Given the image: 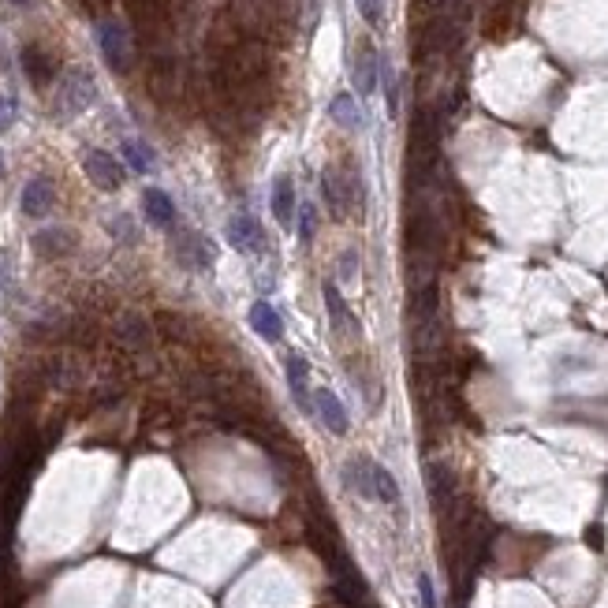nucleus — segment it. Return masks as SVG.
Instances as JSON below:
<instances>
[{
  "mask_svg": "<svg viewBox=\"0 0 608 608\" xmlns=\"http://www.w3.org/2000/svg\"><path fill=\"white\" fill-rule=\"evenodd\" d=\"M429 493H433V504H440V508H445L448 500H452V493H455V478L448 474V467H440V463L429 467Z\"/></svg>",
  "mask_w": 608,
  "mask_h": 608,
  "instance_id": "obj_24",
  "label": "nucleus"
},
{
  "mask_svg": "<svg viewBox=\"0 0 608 608\" xmlns=\"http://www.w3.org/2000/svg\"><path fill=\"white\" fill-rule=\"evenodd\" d=\"M82 169H87V176H90V183L97 187V191H120V183H123V169H120V161H116L112 154H104V150H90V154H87V161H82Z\"/></svg>",
  "mask_w": 608,
  "mask_h": 608,
  "instance_id": "obj_5",
  "label": "nucleus"
},
{
  "mask_svg": "<svg viewBox=\"0 0 608 608\" xmlns=\"http://www.w3.org/2000/svg\"><path fill=\"white\" fill-rule=\"evenodd\" d=\"M321 296H325V306H329V313H332V325H337V332L351 329V337H359V321H354V313H351L347 303L340 299V287L329 280V284L321 287Z\"/></svg>",
  "mask_w": 608,
  "mask_h": 608,
  "instance_id": "obj_16",
  "label": "nucleus"
},
{
  "mask_svg": "<svg viewBox=\"0 0 608 608\" xmlns=\"http://www.w3.org/2000/svg\"><path fill=\"white\" fill-rule=\"evenodd\" d=\"M112 344L123 351V354H146L154 344V325L142 318L135 310H123L116 313L112 321Z\"/></svg>",
  "mask_w": 608,
  "mask_h": 608,
  "instance_id": "obj_1",
  "label": "nucleus"
},
{
  "mask_svg": "<svg viewBox=\"0 0 608 608\" xmlns=\"http://www.w3.org/2000/svg\"><path fill=\"white\" fill-rule=\"evenodd\" d=\"M154 329L161 332V340H169L172 347H187V351H198V329L191 318H183L176 310H161L154 318Z\"/></svg>",
  "mask_w": 608,
  "mask_h": 608,
  "instance_id": "obj_4",
  "label": "nucleus"
},
{
  "mask_svg": "<svg viewBox=\"0 0 608 608\" xmlns=\"http://www.w3.org/2000/svg\"><path fill=\"white\" fill-rule=\"evenodd\" d=\"M250 325H254V332H258V337H265V340H280V332H284L277 310H272L269 303H254V306H250Z\"/></svg>",
  "mask_w": 608,
  "mask_h": 608,
  "instance_id": "obj_21",
  "label": "nucleus"
},
{
  "mask_svg": "<svg viewBox=\"0 0 608 608\" xmlns=\"http://www.w3.org/2000/svg\"><path fill=\"white\" fill-rule=\"evenodd\" d=\"M321 198H325V209L332 213V221H344L347 217V191H344V183H340V176L332 172V169H325L321 172Z\"/></svg>",
  "mask_w": 608,
  "mask_h": 608,
  "instance_id": "obj_18",
  "label": "nucleus"
},
{
  "mask_svg": "<svg viewBox=\"0 0 608 608\" xmlns=\"http://www.w3.org/2000/svg\"><path fill=\"white\" fill-rule=\"evenodd\" d=\"M15 123V101L8 94H0V131H12Z\"/></svg>",
  "mask_w": 608,
  "mask_h": 608,
  "instance_id": "obj_29",
  "label": "nucleus"
},
{
  "mask_svg": "<svg viewBox=\"0 0 608 608\" xmlns=\"http://www.w3.org/2000/svg\"><path fill=\"white\" fill-rule=\"evenodd\" d=\"M313 407H318L321 422H325L332 433H337V437H347L351 422H347V411H344V404H340L337 392H332V388H318V392H313Z\"/></svg>",
  "mask_w": 608,
  "mask_h": 608,
  "instance_id": "obj_10",
  "label": "nucleus"
},
{
  "mask_svg": "<svg viewBox=\"0 0 608 608\" xmlns=\"http://www.w3.org/2000/svg\"><path fill=\"white\" fill-rule=\"evenodd\" d=\"M15 4H30V0H15Z\"/></svg>",
  "mask_w": 608,
  "mask_h": 608,
  "instance_id": "obj_33",
  "label": "nucleus"
},
{
  "mask_svg": "<svg viewBox=\"0 0 608 608\" xmlns=\"http://www.w3.org/2000/svg\"><path fill=\"white\" fill-rule=\"evenodd\" d=\"M228 243H232L236 250H243V254H262L265 250V232H262V224L254 217H232L228 221Z\"/></svg>",
  "mask_w": 608,
  "mask_h": 608,
  "instance_id": "obj_7",
  "label": "nucleus"
},
{
  "mask_svg": "<svg viewBox=\"0 0 608 608\" xmlns=\"http://www.w3.org/2000/svg\"><path fill=\"white\" fill-rule=\"evenodd\" d=\"M30 246L37 250V258L56 262V258H64V254L75 250V236L68 232V228H41V232H34Z\"/></svg>",
  "mask_w": 608,
  "mask_h": 608,
  "instance_id": "obj_8",
  "label": "nucleus"
},
{
  "mask_svg": "<svg viewBox=\"0 0 608 608\" xmlns=\"http://www.w3.org/2000/svg\"><path fill=\"white\" fill-rule=\"evenodd\" d=\"M94 97H97L94 79L82 71V68H75V71L64 75V82H60V90H56V109H60V116H79V112L90 109Z\"/></svg>",
  "mask_w": 608,
  "mask_h": 608,
  "instance_id": "obj_3",
  "label": "nucleus"
},
{
  "mask_svg": "<svg viewBox=\"0 0 608 608\" xmlns=\"http://www.w3.org/2000/svg\"><path fill=\"white\" fill-rule=\"evenodd\" d=\"M359 12H362V19L370 27H377L385 19V12H381V0H359Z\"/></svg>",
  "mask_w": 608,
  "mask_h": 608,
  "instance_id": "obj_28",
  "label": "nucleus"
},
{
  "mask_svg": "<svg viewBox=\"0 0 608 608\" xmlns=\"http://www.w3.org/2000/svg\"><path fill=\"white\" fill-rule=\"evenodd\" d=\"M150 94L157 101H172L176 97V64L169 56H157L150 68Z\"/></svg>",
  "mask_w": 608,
  "mask_h": 608,
  "instance_id": "obj_15",
  "label": "nucleus"
},
{
  "mask_svg": "<svg viewBox=\"0 0 608 608\" xmlns=\"http://www.w3.org/2000/svg\"><path fill=\"white\" fill-rule=\"evenodd\" d=\"M12 277H15V272H12V254H8V250H0V296L12 287Z\"/></svg>",
  "mask_w": 608,
  "mask_h": 608,
  "instance_id": "obj_30",
  "label": "nucleus"
},
{
  "mask_svg": "<svg viewBox=\"0 0 608 608\" xmlns=\"http://www.w3.org/2000/svg\"><path fill=\"white\" fill-rule=\"evenodd\" d=\"M0 176H4V157H0Z\"/></svg>",
  "mask_w": 608,
  "mask_h": 608,
  "instance_id": "obj_32",
  "label": "nucleus"
},
{
  "mask_svg": "<svg viewBox=\"0 0 608 608\" xmlns=\"http://www.w3.org/2000/svg\"><path fill=\"white\" fill-rule=\"evenodd\" d=\"M418 604L422 608H437V594H433V579L422 571L418 575Z\"/></svg>",
  "mask_w": 608,
  "mask_h": 608,
  "instance_id": "obj_27",
  "label": "nucleus"
},
{
  "mask_svg": "<svg viewBox=\"0 0 608 608\" xmlns=\"http://www.w3.org/2000/svg\"><path fill=\"white\" fill-rule=\"evenodd\" d=\"M310 236H313V209L306 205L303 209V239H310Z\"/></svg>",
  "mask_w": 608,
  "mask_h": 608,
  "instance_id": "obj_31",
  "label": "nucleus"
},
{
  "mask_svg": "<svg viewBox=\"0 0 608 608\" xmlns=\"http://www.w3.org/2000/svg\"><path fill=\"white\" fill-rule=\"evenodd\" d=\"M19 60H23V71H27V79L34 82V87H46V82H53V75H56V60H53L49 49H41V46H23Z\"/></svg>",
  "mask_w": 608,
  "mask_h": 608,
  "instance_id": "obj_11",
  "label": "nucleus"
},
{
  "mask_svg": "<svg viewBox=\"0 0 608 608\" xmlns=\"http://www.w3.org/2000/svg\"><path fill=\"white\" fill-rule=\"evenodd\" d=\"M332 120L340 123V128H347V131H359L362 128V109H359V101H354L351 94H337L332 97Z\"/></svg>",
  "mask_w": 608,
  "mask_h": 608,
  "instance_id": "obj_22",
  "label": "nucleus"
},
{
  "mask_svg": "<svg viewBox=\"0 0 608 608\" xmlns=\"http://www.w3.org/2000/svg\"><path fill=\"white\" fill-rule=\"evenodd\" d=\"M97 46L104 64L112 71H128L131 68V37L123 30L120 19H97Z\"/></svg>",
  "mask_w": 608,
  "mask_h": 608,
  "instance_id": "obj_2",
  "label": "nucleus"
},
{
  "mask_svg": "<svg viewBox=\"0 0 608 608\" xmlns=\"http://www.w3.org/2000/svg\"><path fill=\"white\" fill-rule=\"evenodd\" d=\"M272 217L284 228H291V221H296V183H291V176H277V183H272Z\"/></svg>",
  "mask_w": 608,
  "mask_h": 608,
  "instance_id": "obj_14",
  "label": "nucleus"
},
{
  "mask_svg": "<svg viewBox=\"0 0 608 608\" xmlns=\"http://www.w3.org/2000/svg\"><path fill=\"white\" fill-rule=\"evenodd\" d=\"M172 250H176L179 265H187V269H209L213 265V246H209L198 232H176Z\"/></svg>",
  "mask_w": 608,
  "mask_h": 608,
  "instance_id": "obj_6",
  "label": "nucleus"
},
{
  "mask_svg": "<svg viewBox=\"0 0 608 608\" xmlns=\"http://www.w3.org/2000/svg\"><path fill=\"white\" fill-rule=\"evenodd\" d=\"M337 272H340V280H344L347 287H354V284H359V254H354V250H344Z\"/></svg>",
  "mask_w": 608,
  "mask_h": 608,
  "instance_id": "obj_26",
  "label": "nucleus"
},
{
  "mask_svg": "<svg viewBox=\"0 0 608 608\" xmlns=\"http://www.w3.org/2000/svg\"><path fill=\"white\" fill-rule=\"evenodd\" d=\"M123 157H128V164L135 172H150L154 169V150L146 142H138V138H128L123 142Z\"/></svg>",
  "mask_w": 608,
  "mask_h": 608,
  "instance_id": "obj_25",
  "label": "nucleus"
},
{
  "mask_svg": "<svg viewBox=\"0 0 608 608\" xmlns=\"http://www.w3.org/2000/svg\"><path fill=\"white\" fill-rule=\"evenodd\" d=\"M284 366H287V385H291V396H296V404L310 414L313 407V400H310V396H306V377H310V362L303 359V354L299 351H287L284 354Z\"/></svg>",
  "mask_w": 608,
  "mask_h": 608,
  "instance_id": "obj_12",
  "label": "nucleus"
},
{
  "mask_svg": "<svg viewBox=\"0 0 608 608\" xmlns=\"http://www.w3.org/2000/svg\"><path fill=\"white\" fill-rule=\"evenodd\" d=\"M0 64H4V60H0Z\"/></svg>",
  "mask_w": 608,
  "mask_h": 608,
  "instance_id": "obj_34",
  "label": "nucleus"
},
{
  "mask_svg": "<svg viewBox=\"0 0 608 608\" xmlns=\"http://www.w3.org/2000/svg\"><path fill=\"white\" fill-rule=\"evenodd\" d=\"M370 486H373V500H381V504H388V508L400 504V486H396V478L388 474V467L370 463Z\"/></svg>",
  "mask_w": 608,
  "mask_h": 608,
  "instance_id": "obj_20",
  "label": "nucleus"
},
{
  "mask_svg": "<svg viewBox=\"0 0 608 608\" xmlns=\"http://www.w3.org/2000/svg\"><path fill=\"white\" fill-rule=\"evenodd\" d=\"M411 347H414L418 359L437 354V347H440V318H429V321L411 325Z\"/></svg>",
  "mask_w": 608,
  "mask_h": 608,
  "instance_id": "obj_19",
  "label": "nucleus"
},
{
  "mask_svg": "<svg viewBox=\"0 0 608 608\" xmlns=\"http://www.w3.org/2000/svg\"><path fill=\"white\" fill-rule=\"evenodd\" d=\"M53 198H56V191H53V183L49 179H30L27 187H23V213L27 217H46L49 209H53Z\"/></svg>",
  "mask_w": 608,
  "mask_h": 608,
  "instance_id": "obj_13",
  "label": "nucleus"
},
{
  "mask_svg": "<svg viewBox=\"0 0 608 608\" xmlns=\"http://www.w3.org/2000/svg\"><path fill=\"white\" fill-rule=\"evenodd\" d=\"M142 209H146V221H150V224L169 228V224L176 221V205H172V198L164 195V191H157V187H150V191L142 195Z\"/></svg>",
  "mask_w": 608,
  "mask_h": 608,
  "instance_id": "obj_17",
  "label": "nucleus"
},
{
  "mask_svg": "<svg viewBox=\"0 0 608 608\" xmlns=\"http://www.w3.org/2000/svg\"><path fill=\"white\" fill-rule=\"evenodd\" d=\"M377 68H381V56L370 53V49L354 60V87H359V94H373L377 90Z\"/></svg>",
  "mask_w": 608,
  "mask_h": 608,
  "instance_id": "obj_23",
  "label": "nucleus"
},
{
  "mask_svg": "<svg viewBox=\"0 0 608 608\" xmlns=\"http://www.w3.org/2000/svg\"><path fill=\"white\" fill-rule=\"evenodd\" d=\"M64 340L71 351H94L101 344V325L90 313H75V318L64 321Z\"/></svg>",
  "mask_w": 608,
  "mask_h": 608,
  "instance_id": "obj_9",
  "label": "nucleus"
}]
</instances>
